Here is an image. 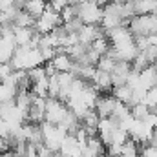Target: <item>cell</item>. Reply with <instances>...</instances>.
Listing matches in <instances>:
<instances>
[{
  "instance_id": "cell-1",
  "label": "cell",
  "mask_w": 157,
  "mask_h": 157,
  "mask_svg": "<svg viewBox=\"0 0 157 157\" xmlns=\"http://www.w3.org/2000/svg\"><path fill=\"white\" fill-rule=\"evenodd\" d=\"M128 28L133 37H150L157 33V13L155 15H135L128 20Z\"/></svg>"
},
{
  "instance_id": "cell-2",
  "label": "cell",
  "mask_w": 157,
  "mask_h": 157,
  "mask_svg": "<svg viewBox=\"0 0 157 157\" xmlns=\"http://www.w3.org/2000/svg\"><path fill=\"white\" fill-rule=\"evenodd\" d=\"M104 17V7L95 2H80L78 4V18L84 26H101Z\"/></svg>"
},
{
  "instance_id": "cell-3",
  "label": "cell",
  "mask_w": 157,
  "mask_h": 157,
  "mask_svg": "<svg viewBox=\"0 0 157 157\" xmlns=\"http://www.w3.org/2000/svg\"><path fill=\"white\" fill-rule=\"evenodd\" d=\"M59 26H62V17H60V13L53 11V9L48 6V9L44 11V15H42L40 18H37L33 29H35L39 35H49V33H53L55 28H59Z\"/></svg>"
},
{
  "instance_id": "cell-4",
  "label": "cell",
  "mask_w": 157,
  "mask_h": 157,
  "mask_svg": "<svg viewBox=\"0 0 157 157\" xmlns=\"http://www.w3.org/2000/svg\"><path fill=\"white\" fill-rule=\"evenodd\" d=\"M68 113H70L68 104H64L59 99H49L48 97V101H46V122L60 126L64 122V119L68 117Z\"/></svg>"
},
{
  "instance_id": "cell-5",
  "label": "cell",
  "mask_w": 157,
  "mask_h": 157,
  "mask_svg": "<svg viewBox=\"0 0 157 157\" xmlns=\"http://www.w3.org/2000/svg\"><path fill=\"white\" fill-rule=\"evenodd\" d=\"M117 104H119V101L112 95V93H101V97L97 99V104H95L93 110L99 113L101 119H108V117L113 115Z\"/></svg>"
},
{
  "instance_id": "cell-6",
  "label": "cell",
  "mask_w": 157,
  "mask_h": 157,
  "mask_svg": "<svg viewBox=\"0 0 157 157\" xmlns=\"http://www.w3.org/2000/svg\"><path fill=\"white\" fill-rule=\"evenodd\" d=\"M106 39L110 40L112 48H115V46H122V44L133 42L135 37H133V33L130 31L128 26H119V28L112 29V31H106Z\"/></svg>"
},
{
  "instance_id": "cell-7",
  "label": "cell",
  "mask_w": 157,
  "mask_h": 157,
  "mask_svg": "<svg viewBox=\"0 0 157 157\" xmlns=\"http://www.w3.org/2000/svg\"><path fill=\"white\" fill-rule=\"evenodd\" d=\"M104 35H106V31L101 26H84L78 31V42L84 44V46H91L95 40L104 37Z\"/></svg>"
},
{
  "instance_id": "cell-8",
  "label": "cell",
  "mask_w": 157,
  "mask_h": 157,
  "mask_svg": "<svg viewBox=\"0 0 157 157\" xmlns=\"http://www.w3.org/2000/svg\"><path fill=\"white\" fill-rule=\"evenodd\" d=\"M132 64L130 62H117L115 70L112 71V84L113 88H119V86H124L128 82V77L132 73Z\"/></svg>"
},
{
  "instance_id": "cell-9",
  "label": "cell",
  "mask_w": 157,
  "mask_h": 157,
  "mask_svg": "<svg viewBox=\"0 0 157 157\" xmlns=\"http://www.w3.org/2000/svg\"><path fill=\"white\" fill-rule=\"evenodd\" d=\"M13 33H15L17 46H31V42L37 35L33 28H15V26H13Z\"/></svg>"
},
{
  "instance_id": "cell-10",
  "label": "cell",
  "mask_w": 157,
  "mask_h": 157,
  "mask_svg": "<svg viewBox=\"0 0 157 157\" xmlns=\"http://www.w3.org/2000/svg\"><path fill=\"white\" fill-rule=\"evenodd\" d=\"M22 9H24L26 13H29V15L37 20V18H40V17L44 15V11L48 9V2H46V0H28Z\"/></svg>"
},
{
  "instance_id": "cell-11",
  "label": "cell",
  "mask_w": 157,
  "mask_h": 157,
  "mask_svg": "<svg viewBox=\"0 0 157 157\" xmlns=\"http://www.w3.org/2000/svg\"><path fill=\"white\" fill-rule=\"evenodd\" d=\"M133 9H135V15H155L157 0H135Z\"/></svg>"
},
{
  "instance_id": "cell-12",
  "label": "cell",
  "mask_w": 157,
  "mask_h": 157,
  "mask_svg": "<svg viewBox=\"0 0 157 157\" xmlns=\"http://www.w3.org/2000/svg\"><path fill=\"white\" fill-rule=\"evenodd\" d=\"M51 62H53V66L57 68L59 73L71 71V68H73V60H71V57H70L68 53H59V55H55V59H53Z\"/></svg>"
},
{
  "instance_id": "cell-13",
  "label": "cell",
  "mask_w": 157,
  "mask_h": 157,
  "mask_svg": "<svg viewBox=\"0 0 157 157\" xmlns=\"http://www.w3.org/2000/svg\"><path fill=\"white\" fill-rule=\"evenodd\" d=\"M112 95L117 99L119 102H122V104L130 106V104H132V99H133V90H132L128 84H124V86L113 88V90H112Z\"/></svg>"
},
{
  "instance_id": "cell-14",
  "label": "cell",
  "mask_w": 157,
  "mask_h": 157,
  "mask_svg": "<svg viewBox=\"0 0 157 157\" xmlns=\"http://www.w3.org/2000/svg\"><path fill=\"white\" fill-rule=\"evenodd\" d=\"M35 18L29 15V13H26L24 9H20L18 13H17V17H15V20H13V26L15 28H35Z\"/></svg>"
},
{
  "instance_id": "cell-15",
  "label": "cell",
  "mask_w": 157,
  "mask_h": 157,
  "mask_svg": "<svg viewBox=\"0 0 157 157\" xmlns=\"http://www.w3.org/2000/svg\"><path fill=\"white\" fill-rule=\"evenodd\" d=\"M115 66H117V60H115L113 57H110V55H102L101 60L97 62V70L106 71V73H112V71L115 70Z\"/></svg>"
},
{
  "instance_id": "cell-16",
  "label": "cell",
  "mask_w": 157,
  "mask_h": 157,
  "mask_svg": "<svg viewBox=\"0 0 157 157\" xmlns=\"http://www.w3.org/2000/svg\"><path fill=\"white\" fill-rule=\"evenodd\" d=\"M91 48L102 57V55H108V51L112 49V44H110V40L106 39V35L104 37H101V39H97L93 44H91Z\"/></svg>"
},
{
  "instance_id": "cell-17",
  "label": "cell",
  "mask_w": 157,
  "mask_h": 157,
  "mask_svg": "<svg viewBox=\"0 0 157 157\" xmlns=\"http://www.w3.org/2000/svg\"><path fill=\"white\" fill-rule=\"evenodd\" d=\"M150 113H152V110L146 106V104H135V106H132V115L137 119V121H146V119L150 117Z\"/></svg>"
},
{
  "instance_id": "cell-18",
  "label": "cell",
  "mask_w": 157,
  "mask_h": 157,
  "mask_svg": "<svg viewBox=\"0 0 157 157\" xmlns=\"http://www.w3.org/2000/svg\"><path fill=\"white\" fill-rule=\"evenodd\" d=\"M143 104H146L150 110H155V108H157V86H155V88H152V90L146 93V97H144Z\"/></svg>"
},
{
  "instance_id": "cell-19",
  "label": "cell",
  "mask_w": 157,
  "mask_h": 157,
  "mask_svg": "<svg viewBox=\"0 0 157 157\" xmlns=\"http://www.w3.org/2000/svg\"><path fill=\"white\" fill-rule=\"evenodd\" d=\"M28 75H29V78H31V82H39V80H42V78L48 77V75H46V68H44V66H39V68L29 70V71H28Z\"/></svg>"
},
{
  "instance_id": "cell-20",
  "label": "cell",
  "mask_w": 157,
  "mask_h": 157,
  "mask_svg": "<svg viewBox=\"0 0 157 157\" xmlns=\"http://www.w3.org/2000/svg\"><path fill=\"white\" fill-rule=\"evenodd\" d=\"M139 157H157V146L154 144H143L139 150Z\"/></svg>"
},
{
  "instance_id": "cell-21",
  "label": "cell",
  "mask_w": 157,
  "mask_h": 157,
  "mask_svg": "<svg viewBox=\"0 0 157 157\" xmlns=\"http://www.w3.org/2000/svg\"><path fill=\"white\" fill-rule=\"evenodd\" d=\"M48 6H49L53 11H57V13H62V11L68 7V0H49Z\"/></svg>"
},
{
  "instance_id": "cell-22",
  "label": "cell",
  "mask_w": 157,
  "mask_h": 157,
  "mask_svg": "<svg viewBox=\"0 0 157 157\" xmlns=\"http://www.w3.org/2000/svg\"><path fill=\"white\" fill-rule=\"evenodd\" d=\"M150 144H154V146H157V128L154 130V135H152V143Z\"/></svg>"
}]
</instances>
